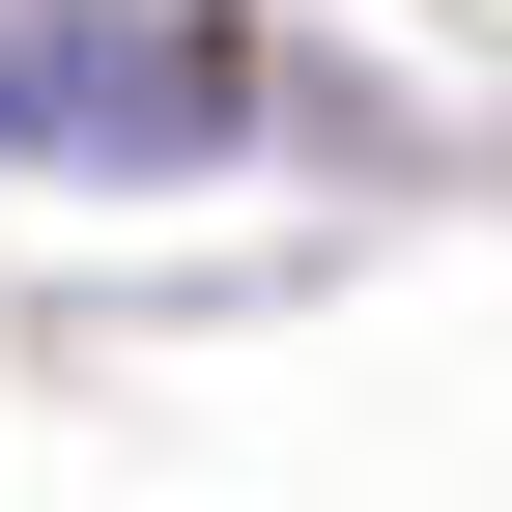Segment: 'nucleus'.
I'll return each mask as SVG.
<instances>
[{
    "mask_svg": "<svg viewBox=\"0 0 512 512\" xmlns=\"http://www.w3.org/2000/svg\"><path fill=\"white\" fill-rule=\"evenodd\" d=\"M256 143V57L200 0H29L0 29V171H200Z\"/></svg>",
    "mask_w": 512,
    "mask_h": 512,
    "instance_id": "obj_1",
    "label": "nucleus"
}]
</instances>
